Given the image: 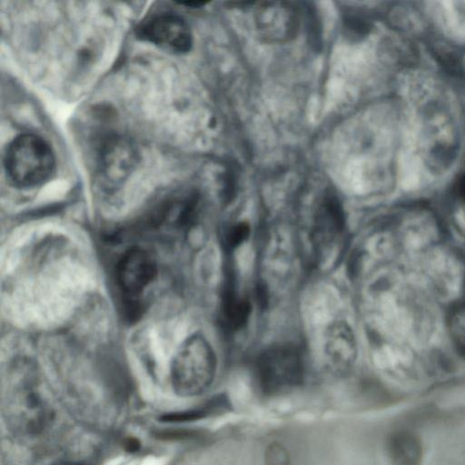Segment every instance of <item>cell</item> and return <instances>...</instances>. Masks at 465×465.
Returning <instances> with one entry per match:
<instances>
[{"label":"cell","mask_w":465,"mask_h":465,"mask_svg":"<svg viewBox=\"0 0 465 465\" xmlns=\"http://www.w3.org/2000/svg\"><path fill=\"white\" fill-rule=\"evenodd\" d=\"M216 356L204 336L187 337L177 350L171 364V381L174 391L183 397L204 392L216 372Z\"/></svg>","instance_id":"6da1fadb"},{"label":"cell","mask_w":465,"mask_h":465,"mask_svg":"<svg viewBox=\"0 0 465 465\" xmlns=\"http://www.w3.org/2000/svg\"><path fill=\"white\" fill-rule=\"evenodd\" d=\"M4 165L14 185L29 188L40 185L50 178L55 161L51 147L43 138L25 134L8 144Z\"/></svg>","instance_id":"7a4b0ae2"},{"label":"cell","mask_w":465,"mask_h":465,"mask_svg":"<svg viewBox=\"0 0 465 465\" xmlns=\"http://www.w3.org/2000/svg\"><path fill=\"white\" fill-rule=\"evenodd\" d=\"M305 361L301 350L290 343L272 345L259 354L254 377L260 391L269 396L292 390L304 380Z\"/></svg>","instance_id":"3957f363"},{"label":"cell","mask_w":465,"mask_h":465,"mask_svg":"<svg viewBox=\"0 0 465 465\" xmlns=\"http://www.w3.org/2000/svg\"><path fill=\"white\" fill-rule=\"evenodd\" d=\"M5 409L10 425L25 434L42 432L53 419L51 407L31 385H22L10 391Z\"/></svg>","instance_id":"277c9868"},{"label":"cell","mask_w":465,"mask_h":465,"mask_svg":"<svg viewBox=\"0 0 465 465\" xmlns=\"http://www.w3.org/2000/svg\"><path fill=\"white\" fill-rule=\"evenodd\" d=\"M156 275L154 258L148 251L138 246L127 249L116 264V283L131 302L137 301Z\"/></svg>","instance_id":"5b68a950"},{"label":"cell","mask_w":465,"mask_h":465,"mask_svg":"<svg viewBox=\"0 0 465 465\" xmlns=\"http://www.w3.org/2000/svg\"><path fill=\"white\" fill-rule=\"evenodd\" d=\"M143 39L173 53H184L191 48L192 35L186 23L173 14L155 15L138 29Z\"/></svg>","instance_id":"8992f818"},{"label":"cell","mask_w":465,"mask_h":465,"mask_svg":"<svg viewBox=\"0 0 465 465\" xmlns=\"http://www.w3.org/2000/svg\"><path fill=\"white\" fill-rule=\"evenodd\" d=\"M325 338V370L334 376L346 374L357 355L356 341L351 329L342 322L332 323Z\"/></svg>","instance_id":"52a82bcc"},{"label":"cell","mask_w":465,"mask_h":465,"mask_svg":"<svg viewBox=\"0 0 465 465\" xmlns=\"http://www.w3.org/2000/svg\"><path fill=\"white\" fill-rule=\"evenodd\" d=\"M220 308L222 325L228 331L242 329L247 323L251 314V303L247 299L238 295L234 274L230 268L225 273Z\"/></svg>","instance_id":"ba28073f"},{"label":"cell","mask_w":465,"mask_h":465,"mask_svg":"<svg viewBox=\"0 0 465 465\" xmlns=\"http://www.w3.org/2000/svg\"><path fill=\"white\" fill-rule=\"evenodd\" d=\"M345 225L343 209L338 198L326 194L314 215L313 238L316 244H323L340 235Z\"/></svg>","instance_id":"9c48e42d"},{"label":"cell","mask_w":465,"mask_h":465,"mask_svg":"<svg viewBox=\"0 0 465 465\" xmlns=\"http://www.w3.org/2000/svg\"><path fill=\"white\" fill-rule=\"evenodd\" d=\"M258 25L272 37L291 36L296 29V15L282 2H265L258 11Z\"/></svg>","instance_id":"30bf717a"},{"label":"cell","mask_w":465,"mask_h":465,"mask_svg":"<svg viewBox=\"0 0 465 465\" xmlns=\"http://www.w3.org/2000/svg\"><path fill=\"white\" fill-rule=\"evenodd\" d=\"M387 452L392 465H418L421 453L417 439L403 431L394 432L389 437Z\"/></svg>","instance_id":"8fae6325"},{"label":"cell","mask_w":465,"mask_h":465,"mask_svg":"<svg viewBox=\"0 0 465 465\" xmlns=\"http://www.w3.org/2000/svg\"><path fill=\"white\" fill-rule=\"evenodd\" d=\"M223 402H224V400L222 397L215 399L213 398L212 401H210L205 405H203L202 407L186 411L164 414L161 417V420L169 422H180L198 420L208 415V413H211L213 409L217 408L220 403Z\"/></svg>","instance_id":"7c38bea8"},{"label":"cell","mask_w":465,"mask_h":465,"mask_svg":"<svg viewBox=\"0 0 465 465\" xmlns=\"http://www.w3.org/2000/svg\"><path fill=\"white\" fill-rule=\"evenodd\" d=\"M450 329L458 351L465 355V304L458 307L451 314Z\"/></svg>","instance_id":"4fadbf2b"},{"label":"cell","mask_w":465,"mask_h":465,"mask_svg":"<svg viewBox=\"0 0 465 465\" xmlns=\"http://www.w3.org/2000/svg\"><path fill=\"white\" fill-rule=\"evenodd\" d=\"M250 225L245 222H240L232 225L225 232L224 245L227 251H232L243 243L250 235Z\"/></svg>","instance_id":"5bb4252c"},{"label":"cell","mask_w":465,"mask_h":465,"mask_svg":"<svg viewBox=\"0 0 465 465\" xmlns=\"http://www.w3.org/2000/svg\"><path fill=\"white\" fill-rule=\"evenodd\" d=\"M265 465H291L287 450L279 442H272L264 453Z\"/></svg>","instance_id":"9a60e30c"},{"label":"cell","mask_w":465,"mask_h":465,"mask_svg":"<svg viewBox=\"0 0 465 465\" xmlns=\"http://www.w3.org/2000/svg\"><path fill=\"white\" fill-rule=\"evenodd\" d=\"M345 30L352 36L361 37L369 31V25L362 18L356 15H346L343 20Z\"/></svg>","instance_id":"2e32d148"},{"label":"cell","mask_w":465,"mask_h":465,"mask_svg":"<svg viewBox=\"0 0 465 465\" xmlns=\"http://www.w3.org/2000/svg\"><path fill=\"white\" fill-rule=\"evenodd\" d=\"M453 189L455 194L465 201V171L458 176Z\"/></svg>","instance_id":"e0dca14e"},{"label":"cell","mask_w":465,"mask_h":465,"mask_svg":"<svg viewBox=\"0 0 465 465\" xmlns=\"http://www.w3.org/2000/svg\"><path fill=\"white\" fill-rule=\"evenodd\" d=\"M52 465H88L86 463H83V462H76V461H58L56 463H54Z\"/></svg>","instance_id":"ac0fdd59"}]
</instances>
